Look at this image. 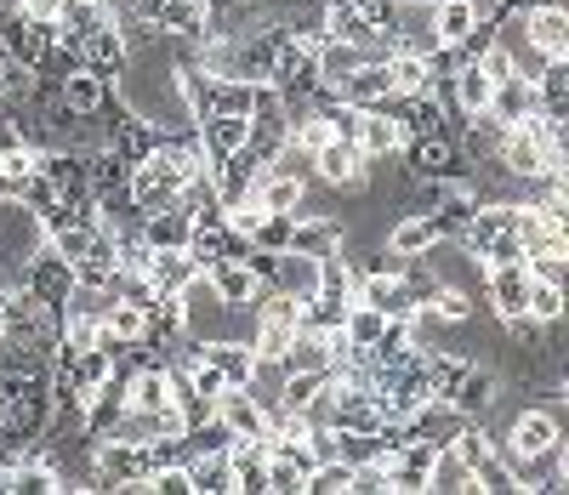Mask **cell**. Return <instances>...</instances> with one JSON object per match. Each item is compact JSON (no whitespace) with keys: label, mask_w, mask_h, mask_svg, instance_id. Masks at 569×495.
<instances>
[{"label":"cell","mask_w":569,"mask_h":495,"mask_svg":"<svg viewBox=\"0 0 569 495\" xmlns=\"http://www.w3.org/2000/svg\"><path fill=\"white\" fill-rule=\"evenodd\" d=\"M501 370L496 365H479V359H467V370L456 376V387L445 393V405L450 410H461L467 422H490L496 416V405H501Z\"/></svg>","instance_id":"3957f363"},{"label":"cell","mask_w":569,"mask_h":495,"mask_svg":"<svg viewBox=\"0 0 569 495\" xmlns=\"http://www.w3.org/2000/svg\"><path fill=\"white\" fill-rule=\"evenodd\" d=\"M337 97H342V103H353V109H376V103H388V97H393L388 69H382V63H359V69L337 86Z\"/></svg>","instance_id":"603a6c76"},{"label":"cell","mask_w":569,"mask_h":495,"mask_svg":"<svg viewBox=\"0 0 569 495\" xmlns=\"http://www.w3.org/2000/svg\"><path fill=\"white\" fill-rule=\"evenodd\" d=\"M337 456H342L348 467H365V462H388L393 451H388L382 427H376V433H337Z\"/></svg>","instance_id":"1f68e13d"},{"label":"cell","mask_w":569,"mask_h":495,"mask_svg":"<svg viewBox=\"0 0 569 495\" xmlns=\"http://www.w3.org/2000/svg\"><path fill=\"white\" fill-rule=\"evenodd\" d=\"M342 239H348V228H342V217H330V211H297V222H291V245L284 251H302V257H330V251H342Z\"/></svg>","instance_id":"30bf717a"},{"label":"cell","mask_w":569,"mask_h":495,"mask_svg":"<svg viewBox=\"0 0 569 495\" xmlns=\"http://www.w3.org/2000/svg\"><path fill=\"white\" fill-rule=\"evenodd\" d=\"M348 308H353V296L313 285V296H302V330H342Z\"/></svg>","instance_id":"484cf974"},{"label":"cell","mask_w":569,"mask_h":495,"mask_svg":"<svg viewBox=\"0 0 569 495\" xmlns=\"http://www.w3.org/2000/svg\"><path fill=\"white\" fill-rule=\"evenodd\" d=\"M80 63L98 69L103 80H120V69H126V40H120V29H114V23L91 29V34L80 40Z\"/></svg>","instance_id":"ac0fdd59"},{"label":"cell","mask_w":569,"mask_h":495,"mask_svg":"<svg viewBox=\"0 0 569 495\" xmlns=\"http://www.w3.org/2000/svg\"><path fill=\"white\" fill-rule=\"evenodd\" d=\"M313 63H319V86H325V91H337V86L365 63V52H359L353 40H337V34H330V40L319 46V52H313Z\"/></svg>","instance_id":"d4e9b609"},{"label":"cell","mask_w":569,"mask_h":495,"mask_svg":"<svg viewBox=\"0 0 569 495\" xmlns=\"http://www.w3.org/2000/svg\"><path fill=\"white\" fill-rule=\"evenodd\" d=\"M52 40H58V23H34V18H23V12H0V52H7L12 63L34 69Z\"/></svg>","instance_id":"9c48e42d"},{"label":"cell","mask_w":569,"mask_h":495,"mask_svg":"<svg viewBox=\"0 0 569 495\" xmlns=\"http://www.w3.org/2000/svg\"><path fill=\"white\" fill-rule=\"evenodd\" d=\"M182 467H188V489H194V495H233L228 451H194Z\"/></svg>","instance_id":"ffe728a7"},{"label":"cell","mask_w":569,"mask_h":495,"mask_svg":"<svg viewBox=\"0 0 569 495\" xmlns=\"http://www.w3.org/2000/svg\"><path fill=\"white\" fill-rule=\"evenodd\" d=\"M171 405V370L166 365H137L126 376V410H166Z\"/></svg>","instance_id":"e0dca14e"},{"label":"cell","mask_w":569,"mask_h":495,"mask_svg":"<svg viewBox=\"0 0 569 495\" xmlns=\"http://www.w3.org/2000/svg\"><path fill=\"white\" fill-rule=\"evenodd\" d=\"M313 182L342 188V194H365V188H370V160L359 155L353 142L330 137V142H319V148H313Z\"/></svg>","instance_id":"5b68a950"},{"label":"cell","mask_w":569,"mask_h":495,"mask_svg":"<svg viewBox=\"0 0 569 495\" xmlns=\"http://www.w3.org/2000/svg\"><path fill=\"white\" fill-rule=\"evenodd\" d=\"M563 303H569V285H547V279H530V296H525V314L552 325L563 319Z\"/></svg>","instance_id":"836d02e7"},{"label":"cell","mask_w":569,"mask_h":495,"mask_svg":"<svg viewBox=\"0 0 569 495\" xmlns=\"http://www.w3.org/2000/svg\"><path fill=\"white\" fill-rule=\"evenodd\" d=\"M382 330H388V319L376 314V308H365V303H353V308H348V319H342L348 348H376V341H382Z\"/></svg>","instance_id":"d6a6232c"},{"label":"cell","mask_w":569,"mask_h":495,"mask_svg":"<svg viewBox=\"0 0 569 495\" xmlns=\"http://www.w3.org/2000/svg\"><path fill=\"white\" fill-rule=\"evenodd\" d=\"M188 234H194V217H188L182 206H166V211L142 217V239H149L154 251H188Z\"/></svg>","instance_id":"44dd1931"},{"label":"cell","mask_w":569,"mask_h":495,"mask_svg":"<svg viewBox=\"0 0 569 495\" xmlns=\"http://www.w3.org/2000/svg\"><path fill=\"white\" fill-rule=\"evenodd\" d=\"M421 7H439V0H421Z\"/></svg>","instance_id":"60d3db41"},{"label":"cell","mask_w":569,"mask_h":495,"mask_svg":"<svg viewBox=\"0 0 569 495\" xmlns=\"http://www.w3.org/2000/svg\"><path fill=\"white\" fill-rule=\"evenodd\" d=\"M58 97H63V103L74 109V115H98L103 103H109V97H114V80H103L98 69H74V75H63L58 80Z\"/></svg>","instance_id":"9a60e30c"},{"label":"cell","mask_w":569,"mask_h":495,"mask_svg":"<svg viewBox=\"0 0 569 495\" xmlns=\"http://www.w3.org/2000/svg\"><path fill=\"white\" fill-rule=\"evenodd\" d=\"M23 290H34L46 308H69V296H74V268H69V257H58L52 251V239H40L34 245V257L23 263Z\"/></svg>","instance_id":"277c9868"},{"label":"cell","mask_w":569,"mask_h":495,"mask_svg":"<svg viewBox=\"0 0 569 495\" xmlns=\"http://www.w3.org/2000/svg\"><path fill=\"white\" fill-rule=\"evenodd\" d=\"M530 80H536V109L563 120L569 115V58H547Z\"/></svg>","instance_id":"7402d4cb"},{"label":"cell","mask_w":569,"mask_h":495,"mask_svg":"<svg viewBox=\"0 0 569 495\" xmlns=\"http://www.w3.org/2000/svg\"><path fill=\"white\" fill-rule=\"evenodd\" d=\"M194 274H200V263L188 257V251H154V263H149V285H154L160 296H177Z\"/></svg>","instance_id":"f1b7e54d"},{"label":"cell","mask_w":569,"mask_h":495,"mask_svg":"<svg viewBox=\"0 0 569 495\" xmlns=\"http://www.w3.org/2000/svg\"><path fill=\"white\" fill-rule=\"evenodd\" d=\"M12 12H23V18H34V23H58V12H63V0H18Z\"/></svg>","instance_id":"f35d334b"},{"label":"cell","mask_w":569,"mask_h":495,"mask_svg":"<svg viewBox=\"0 0 569 495\" xmlns=\"http://www.w3.org/2000/svg\"><path fill=\"white\" fill-rule=\"evenodd\" d=\"M7 296H12V285H0V308H7Z\"/></svg>","instance_id":"ab89813d"},{"label":"cell","mask_w":569,"mask_h":495,"mask_svg":"<svg viewBox=\"0 0 569 495\" xmlns=\"http://www.w3.org/2000/svg\"><path fill=\"white\" fill-rule=\"evenodd\" d=\"M308 188H313V182H302V177L262 171V182H257V206H262V211H284V217H297V211L308 206Z\"/></svg>","instance_id":"cb8c5ba5"},{"label":"cell","mask_w":569,"mask_h":495,"mask_svg":"<svg viewBox=\"0 0 569 495\" xmlns=\"http://www.w3.org/2000/svg\"><path fill=\"white\" fill-rule=\"evenodd\" d=\"M405 182H427V177H450V171H467L461 148L450 131H433V137H410L405 148Z\"/></svg>","instance_id":"8992f818"},{"label":"cell","mask_w":569,"mask_h":495,"mask_svg":"<svg viewBox=\"0 0 569 495\" xmlns=\"http://www.w3.org/2000/svg\"><path fill=\"white\" fill-rule=\"evenodd\" d=\"M262 484H268V495H302V467H297L291 456H279V451H268Z\"/></svg>","instance_id":"e575fe53"},{"label":"cell","mask_w":569,"mask_h":495,"mask_svg":"<svg viewBox=\"0 0 569 495\" xmlns=\"http://www.w3.org/2000/svg\"><path fill=\"white\" fill-rule=\"evenodd\" d=\"M142 336H149V308L109 296V308H103V341H142Z\"/></svg>","instance_id":"4316f807"},{"label":"cell","mask_w":569,"mask_h":495,"mask_svg":"<svg viewBox=\"0 0 569 495\" xmlns=\"http://www.w3.org/2000/svg\"><path fill=\"white\" fill-rule=\"evenodd\" d=\"M472 63H479V69H485L490 80H507V75H518V58L507 52V46H501V40H490V46H485V52H479V58H472Z\"/></svg>","instance_id":"8d00e7d4"},{"label":"cell","mask_w":569,"mask_h":495,"mask_svg":"<svg viewBox=\"0 0 569 495\" xmlns=\"http://www.w3.org/2000/svg\"><path fill=\"white\" fill-rule=\"evenodd\" d=\"M291 222H297V217H284V211H268V217L257 222L251 245H257V251H284V245H291Z\"/></svg>","instance_id":"d590c367"},{"label":"cell","mask_w":569,"mask_h":495,"mask_svg":"<svg viewBox=\"0 0 569 495\" xmlns=\"http://www.w3.org/2000/svg\"><path fill=\"white\" fill-rule=\"evenodd\" d=\"M485 115L501 120V126H518L525 115H536V80H530V75H507V80H496Z\"/></svg>","instance_id":"2e32d148"},{"label":"cell","mask_w":569,"mask_h":495,"mask_svg":"<svg viewBox=\"0 0 569 495\" xmlns=\"http://www.w3.org/2000/svg\"><path fill=\"white\" fill-rule=\"evenodd\" d=\"M353 148L376 166V160H393L399 148H405V137H399V126H393L388 109H365V115H359V137H353Z\"/></svg>","instance_id":"5bb4252c"},{"label":"cell","mask_w":569,"mask_h":495,"mask_svg":"<svg viewBox=\"0 0 569 495\" xmlns=\"http://www.w3.org/2000/svg\"><path fill=\"white\" fill-rule=\"evenodd\" d=\"M518 206H472L467 211V228H461V245L479 268H496V263H525V245H518Z\"/></svg>","instance_id":"6da1fadb"},{"label":"cell","mask_w":569,"mask_h":495,"mask_svg":"<svg viewBox=\"0 0 569 495\" xmlns=\"http://www.w3.org/2000/svg\"><path fill=\"white\" fill-rule=\"evenodd\" d=\"M472 29H479V18H472V0H439V7H433V34H439V46H461Z\"/></svg>","instance_id":"f546056e"},{"label":"cell","mask_w":569,"mask_h":495,"mask_svg":"<svg viewBox=\"0 0 569 495\" xmlns=\"http://www.w3.org/2000/svg\"><path fill=\"white\" fill-rule=\"evenodd\" d=\"M217 416L233 438H262L268 444V405L257 399L251 387H222V399H217Z\"/></svg>","instance_id":"8fae6325"},{"label":"cell","mask_w":569,"mask_h":495,"mask_svg":"<svg viewBox=\"0 0 569 495\" xmlns=\"http://www.w3.org/2000/svg\"><path fill=\"white\" fill-rule=\"evenodd\" d=\"M433 239H439V228H433V217H427V211H399L388 222V234H382V245H388V251H399V257H421Z\"/></svg>","instance_id":"d6986e66"},{"label":"cell","mask_w":569,"mask_h":495,"mask_svg":"<svg viewBox=\"0 0 569 495\" xmlns=\"http://www.w3.org/2000/svg\"><path fill=\"white\" fill-rule=\"evenodd\" d=\"M518 34H525V46L536 58H569V12L558 7V0H530Z\"/></svg>","instance_id":"52a82bcc"},{"label":"cell","mask_w":569,"mask_h":495,"mask_svg":"<svg viewBox=\"0 0 569 495\" xmlns=\"http://www.w3.org/2000/svg\"><path fill=\"white\" fill-rule=\"evenodd\" d=\"M206 279H211V290L222 296V303H228L233 314H251V308H257V296H262V285L251 279V268H246L240 257L211 263V268H206Z\"/></svg>","instance_id":"4fadbf2b"},{"label":"cell","mask_w":569,"mask_h":495,"mask_svg":"<svg viewBox=\"0 0 569 495\" xmlns=\"http://www.w3.org/2000/svg\"><path fill=\"white\" fill-rule=\"evenodd\" d=\"M382 69H388V86H393L399 97H410V91H433V69H427V58H416V52H393Z\"/></svg>","instance_id":"4dcf8cb0"},{"label":"cell","mask_w":569,"mask_h":495,"mask_svg":"<svg viewBox=\"0 0 569 495\" xmlns=\"http://www.w3.org/2000/svg\"><path fill=\"white\" fill-rule=\"evenodd\" d=\"M182 171L160 155V148H154V155L149 160H137L131 166V177H126V200H131V211L137 217H149V211H166V206H177L182 200Z\"/></svg>","instance_id":"7a4b0ae2"},{"label":"cell","mask_w":569,"mask_h":495,"mask_svg":"<svg viewBox=\"0 0 569 495\" xmlns=\"http://www.w3.org/2000/svg\"><path fill=\"white\" fill-rule=\"evenodd\" d=\"M313 285H319V263L313 257H302V251H279V274H273V290H284V296H313Z\"/></svg>","instance_id":"83f0119b"},{"label":"cell","mask_w":569,"mask_h":495,"mask_svg":"<svg viewBox=\"0 0 569 495\" xmlns=\"http://www.w3.org/2000/svg\"><path fill=\"white\" fill-rule=\"evenodd\" d=\"M530 279H547V285H569V257H525Z\"/></svg>","instance_id":"74e56055"},{"label":"cell","mask_w":569,"mask_h":495,"mask_svg":"<svg viewBox=\"0 0 569 495\" xmlns=\"http://www.w3.org/2000/svg\"><path fill=\"white\" fill-rule=\"evenodd\" d=\"M194 131H200L206 166H217V160L240 155V148L251 142V115H206V120H194Z\"/></svg>","instance_id":"7c38bea8"},{"label":"cell","mask_w":569,"mask_h":495,"mask_svg":"<svg viewBox=\"0 0 569 495\" xmlns=\"http://www.w3.org/2000/svg\"><path fill=\"white\" fill-rule=\"evenodd\" d=\"M330 427L337 433H376V427H388V416H382V405H376L370 387L330 382Z\"/></svg>","instance_id":"ba28073f"}]
</instances>
